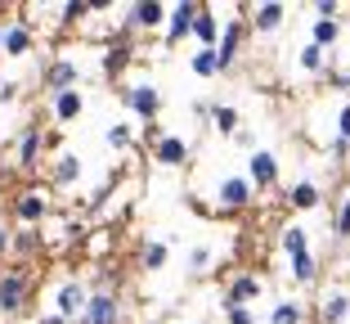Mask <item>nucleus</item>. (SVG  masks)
<instances>
[{
  "label": "nucleus",
  "mask_w": 350,
  "mask_h": 324,
  "mask_svg": "<svg viewBox=\"0 0 350 324\" xmlns=\"http://www.w3.org/2000/svg\"><path fill=\"white\" fill-rule=\"evenodd\" d=\"M332 131H337V140H346L350 145V99H341L337 113H332Z\"/></svg>",
  "instance_id": "36"
},
{
  "label": "nucleus",
  "mask_w": 350,
  "mask_h": 324,
  "mask_svg": "<svg viewBox=\"0 0 350 324\" xmlns=\"http://www.w3.org/2000/svg\"><path fill=\"white\" fill-rule=\"evenodd\" d=\"M243 41H247V18H243V10H234L225 18V32H220V45H216V68H220V73H234V68H238Z\"/></svg>",
  "instance_id": "5"
},
{
  "label": "nucleus",
  "mask_w": 350,
  "mask_h": 324,
  "mask_svg": "<svg viewBox=\"0 0 350 324\" xmlns=\"http://www.w3.org/2000/svg\"><path fill=\"white\" fill-rule=\"evenodd\" d=\"M0 203H5V180H0Z\"/></svg>",
  "instance_id": "46"
},
{
  "label": "nucleus",
  "mask_w": 350,
  "mask_h": 324,
  "mask_svg": "<svg viewBox=\"0 0 350 324\" xmlns=\"http://www.w3.org/2000/svg\"><path fill=\"white\" fill-rule=\"evenodd\" d=\"M41 153H45V126L27 122L18 131V140H14V167H18L23 176H31V171L41 167Z\"/></svg>",
  "instance_id": "9"
},
{
  "label": "nucleus",
  "mask_w": 350,
  "mask_h": 324,
  "mask_svg": "<svg viewBox=\"0 0 350 324\" xmlns=\"http://www.w3.org/2000/svg\"><path fill=\"white\" fill-rule=\"evenodd\" d=\"M18 99V82H0V104H14Z\"/></svg>",
  "instance_id": "40"
},
{
  "label": "nucleus",
  "mask_w": 350,
  "mask_h": 324,
  "mask_svg": "<svg viewBox=\"0 0 350 324\" xmlns=\"http://www.w3.org/2000/svg\"><path fill=\"white\" fill-rule=\"evenodd\" d=\"M337 41H341V23L337 18H314L310 23V45H319L323 54H332Z\"/></svg>",
  "instance_id": "25"
},
{
  "label": "nucleus",
  "mask_w": 350,
  "mask_h": 324,
  "mask_svg": "<svg viewBox=\"0 0 350 324\" xmlns=\"http://www.w3.org/2000/svg\"><path fill=\"white\" fill-rule=\"evenodd\" d=\"M252 203H256V189H252V180L243 176V171H229V176H220V185H216V212L238 216V212H247Z\"/></svg>",
  "instance_id": "3"
},
{
  "label": "nucleus",
  "mask_w": 350,
  "mask_h": 324,
  "mask_svg": "<svg viewBox=\"0 0 350 324\" xmlns=\"http://www.w3.org/2000/svg\"><path fill=\"white\" fill-rule=\"evenodd\" d=\"M41 86H45V95L81 90V63H72V59H50L41 68Z\"/></svg>",
  "instance_id": "11"
},
{
  "label": "nucleus",
  "mask_w": 350,
  "mask_h": 324,
  "mask_svg": "<svg viewBox=\"0 0 350 324\" xmlns=\"http://www.w3.org/2000/svg\"><path fill=\"white\" fill-rule=\"evenodd\" d=\"M166 10H171V5H162V0H135V5L122 10V32L126 36H135V32H162Z\"/></svg>",
  "instance_id": "6"
},
{
  "label": "nucleus",
  "mask_w": 350,
  "mask_h": 324,
  "mask_svg": "<svg viewBox=\"0 0 350 324\" xmlns=\"http://www.w3.org/2000/svg\"><path fill=\"white\" fill-rule=\"evenodd\" d=\"M211 131H220V136H238V108L234 104H211Z\"/></svg>",
  "instance_id": "31"
},
{
  "label": "nucleus",
  "mask_w": 350,
  "mask_h": 324,
  "mask_svg": "<svg viewBox=\"0 0 350 324\" xmlns=\"http://www.w3.org/2000/svg\"><path fill=\"white\" fill-rule=\"evenodd\" d=\"M328 77H332L337 90H350V68H328Z\"/></svg>",
  "instance_id": "39"
},
{
  "label": "nucleus",
  "mask_w": 350,
  "mask_h": 324,
  "mask_svg": "<svg viewBox=\"0 0 350 324\" xmlns=\"http://www.w3.org/2000/svg\"><path fill=\"white\" fill-rule=\"evenodd\" d=\"M328 153L341 162V158H350V145H346V140H337V136H332V140H328Z\"/></svg>",
  "instance_id": "41"
},
{
  "label": "nucleus",
  "mask_w": 350,
  "mask_h": 324,
  "mask_svg": "<svg viewBox=\"0 0 350 324\" xmlns=\"http://www.w3.org/2000/svg\"><path fill=\"white\" fill-rule=\"evenodd\" d=\"M220 311H225V324H256L252 306H220Z\"/></svg>",
  "instance_id": "37"
},
{
  "label": "nucleus",
  "mask_w": 350,
  "mask_h": 324,
  "mask_svg": "<svg viewBox=\"0 0 350 324\" xmlns=\"http://www.w3.org/2000/svg\"><path fill=\"white\" fill-rule=\"evenodd\" d=\"M288 279L292 284H314V279H319V257H314V252L288 257Z\"/></svg>",
  "instance_id": "26"
},
{
  "label": "nucleus",
  "mask_w": 350,
  "mask_h": 324,
  "mask_svg": "<svg viewBox=\"0 0 350 324\" xmlns=\"http://www.w3.org/2000/svg\"><path fill=\"white\" fill-rule=\"evenodd\" d=\"M148 149H153V162H157V167H171V171H175V167H185L189 158H193L189 140H185V136H175V131H162V136H157Z\"/></svg>",
  "instance_id": "14"
},
{
  "label": "nucleus",
  "mask_w": 350,
  "mask_h": 324,
  "mask_svg": "<svg viewBox=\"0 0 350 324\" xmlns=\"http://www.w3.org/2000/svg\"><path fill=\"white\" fill-rule=\"evenodd\" d=\"M283 23H288V5L283 0H260V5L247 10V32H256V36H274Z\"/></svg>",
  "instance_id": "13"
},
{
  "label": "nucleus",
  "mask_w": 350,
  "mask_h": 324,
  "mask_svg": "<svg viewBox=\"0 0 350 324\" xmlns=\"http://www.w3.org/2000/svg\"><path fill=\"white\" fill-rule=\"evenodd\" d=\"M283 199H288L292 212H314V208H323V189L314 185V180H292V185L283 189Z\"/></svg>",
  "instance_id": "18"
},
{
  "label": "nucleus",
  "mask_w": 350,
  "mask_h": 324,
  "mask_svg": "<svg viewBox=\"0 0 350 324\" xmlns=\"http://www.w3.org/2000/svg\"><path fill=\"white\" fill-rule=\"evenodd\" d=\"M297 68H301V73H306V77H319V73H328V54H323L319 50V45H301V50H297Z\"/></svg>",
  "instance_id": "28"
},
{
  "label": "nucleus",
  "mask_w": 350,
  "mask_h": 324,
  "mask_svg": "<svg viewBox=\"0 0 350 324\" xmlns=\"http://www.w3.org/2000/svg\"><path fill=\"white\" fill-rule=\"evenodd\" d=\"M36 324H68V320H63V315H54V311H45V315H41Z\"/></svg>",
  "instance_id": "44"
},
{
  "label": "nucleus",
  "mask_w": 350,
  "mask_h": 324,
  "mask_svg": "<svg viewBox=\"0 0 350 324\" xmlns=\"http://www.w3.org/2000/svg\"><path fill=\"white\" fill-rule=\"evenodd\" d=\"M10 216L18 221V230H41L45 221H50V194L45 189H23L18 199L10 203Z\"/></svg>",
  "instance_id": "4"
},
{
  "label": "nucleus",
  "mask_w": 350,
  "mask_h": 324,
  "mask_svg": "<svg viewBox=\"0 0 350 324\" xmlns=\"http://www.w3.org/2000/svg\"><path fill=\"white\" fill-rule=\"evenodd\" d=\"M269 324H306V302H301V297H283V302L269 311Z\"/></svg>",
  "instance_id": "29"
},
{
  "label": "nucleus",
  "mask_w": 350,
  "mask_h": 324,
  "mask_svg": "<svg viewBox=\"0 0 350 324\" xmlns=\"http://www.w3.org/2000/svg\"><path fill=\"white\" fill-rule=\"evenodd\" d=\"M81 113H85V95H81V90H63V95H50V117H54L59 126L77 122Z\"/></svg>",
  "instance_id": "19"
},
{
  "label": "nucleus",
  "mask_w": 350,
  "mask_h": 324,
  "mask_svg": "<svg viewBox=\"0 0 350 324\" xmlns=\"http://www.w3.org/2000/svg\"><path fill=\"white\" fill-rule=\"evenodd\" d=\"M31 302V275L27 266H10V271H0V315L5 320H18Z\"/></svg>",
  "instance_id": "2"
},
{
  "label": "nucleus",
  "mask_w": 350,
  "mask_h": 324,
  "mask_svg": "<svg viewBox=\"0 0 350 324\" xmlns=\"http://www.w3.org/2000/svg\"><path fill=\"white\" fill-rule=\"evenodd\" d=\"M54 18H59V27H72L77 18H90V5L85 0H68V5H59V10H50Z\"/></svg>",
  "instance_id": "33"
},
{
  "label": "nucleus",
  "mask_w": 350,
  "mask_h": 324,
  "mask_svg": "<svg viewBox=\"0 0 350 324\" xmlns=\"http://www.w3.org/2000/svg\"><path fill=\"white\" fill-rule=\"evenodd\" d=\"M189 73L202 77V82L220 77V68H216V50H193V54H189Z\"/></svg>",
  "instance_id": "32"
},
{
  "label": "nucleus",
  "mask_w": 350,
  "mask_h": 324,
  "mask_svg": "<svg viewBox=\"0 0 350 324\" xmlns=\"http://www.w3.org/2000/svg\"><path fill=\"white\" fill-rule=\"evenodd\" d=\"M332 234H337V239H350V189L341 194V203H337V216H332Z\"/></svg>",
  "instance_id": "35"
},
{
  "label": "nucleus",
  "mask_w": 350,
  "mask_h": 324,
  "mask_svg": "<svg viewBox=\"0 0 350 324\" xmlns=\"http://www.w3.org/2000/svg\"><path fill=\"white\" fill-rule=\"evenodd\" d=\"M234 140H238V145H243V149H247V153H252V149H256V136H252V131H238Z\"/></svg>",
  "instance_id": "43"
},
{
  "label": "nucleus",
  "mask_w": 350,
  "mask_h": 324,
  "mask_svg": "<svg viewBox=\"0 0 350 324\" xmlns=\"http://www.w3.org/2000/svg\"><path fill=\"white\" fill-rule=\"evenodd\" d=\"M278 252H283V262H288V257H301V252H310V230L301 225V221H288V225L278 230Z\"/></svg>",
  "instance_id": "22"
},
{
  "label": "nucleus",
  "mask_w": 350,
  "mask_h": 324,
  "mask_svg": "<svg viewBox=\"0 0 350 324\" xmlns=\"http://www.w3.org/2000/svg\"><path fill=\"white\" fill-rule=\"evenodd\" d=\"M243 176L252 180V189H256V194H269V189H278V180H283V167H278V153L274 149H252L247 153V171H243Z\"/></svg>",
  "instance_id": "8"
},
{
  "label": "nucleus",
  "mask_w": 350,
  "mask_h": 324,
  "mask_svg": "<svg viewBox=\"0 0 350 324\" xmlns=\"http://www.w3.org/2000/svg\"><path fill=\"white\" fill-rule=\"evenodd\" d=\"M41 248H45V234L41 230H14L10 234V257H18V262H31Z\"/></svg>",
  "instance_id": "23"
},
{
  "label": "nucleus",
  "mask_w": 350,
  "mask_h": 324,
  "mask_svg": "<svg viewBox=\"0 0 350 324\" xmlns=\"http://www.w3.org/2000/svg\"><path fill=\"white\" fill-rule=\"evenodd\" d=\"M166 262H171V243L166 239H148L144 248H139V271L144 275H157Z\"/></svg>",
  "instance_id": "24"
},
{
  "label": "nucleus",
  "mask_w": 350,
  "mask_h": 324,
  "mask_svg": "<svg viewBox=\"0 0 350 324\" xmlns=\"http://www.w3.org/2000/svg\"><path fill=\"white\" fill-rule=\"evenodd\" d=\"M122 320H126L122 293H117L108 279L90 284V302H85V311H81V320H77V324H122Z\"/></svg>",
  "instance_id": "1"
},
{
  "label": "nucleus",
  "mask_w": 350,
  "mask_h": 324,
  "mask_svg": "<svg viewBox=\"0 0 350 324\" xmlns=\"http://www.w3.org/2000/svg\"><path fill=\"white\" fill-rule=\"evenodd\" d=\"M85 302H90V284H85V279H63L59 288H54V306H50V311L63 315L68 324H77L81 311H85Z\"/></svg>",
  "instance_id": "10"
},
{
  "label": "nucleus",
  "mask_w": 350,
  "mask_h": 324,
  "mask_svg": "<svg viewBox=\"0 0 350 324\" xmlns=\"http://www.w3.org/2000/svg\"><path fill=\"white\" fill-rule=\"evenodd\" d=\"M77 180H81V158L63 149V153L54 158V167H50V185L54 189H72Z\"/></svg>",
  "instance_id": "21"
},
{
  "label": "nucleus",
  "mask_w": 350,
  "mask_h": 324,
  "mask_svg": "<svg viewBox=\"0 0 350 324\" xmlns=\"http://www.w3.org/2000/svg\"><path fill=\"white\" fill-rule=\"evenodd\" d=\"M198 0H180V5H171L166 10V27H162V41L166 45H180V41H189L193 36V18H198Z\"/></svg>",
  "instance_id": "12"
},
{
  "label": "nucleus",
  "mask_w": 350,
  "mask_h": 324,
  "mask_svg": "<svg viewBox=\"0 0 350 324\" xmlns=\"http://www.w3.org/2000/svg\"><path fill=\"white\" fill-rule=\"evenodd\" d=\"M10 221H0V262H5V257H10Z\"/></svg>",
  "instance_id": "42"
},
{
  "label": "nucleus",
  "mask_w": 350,
  "mask_h": 324,
  "mask_svg": "<svg viewBox=\"0 0 350 324\" xmlns=\"http://www.w3.org/2000/svg\"><path fill=\"white\" fill-rule=\"evenodd\" d=\"M0 59H5V23H0Z\"/></svg>",
  "instance_id": "45"
},
{
  "label": "nucleus",
  "mask_w": 350,
  "mask_h": 324,
  "mask_svg": "<svg viewBox=\"0 0 350 324\" xmlns=\"http://www.w3.org/2000/svg\"><path fill=\"white\" fill-rule=\"evenodd\" d=\"M131 54H135V45H131V36L122 32V41H113V45H108V54H103V73L117 77L126 63H131Z\"/></svg>",
  "instance_id": "27"
},
{
  "label": "nucleus",
  "mask_w": 350,
  "mask_h": 324,
  "mask_svg": "<svg viewBox=\"0 0 350 324\" xmlns=\"http://www.w3.org/2000/svg\"><path fill=\"white\" fill-rule=\"evenodd\" d=\"M103 140H108V149H113V153H131V149H135V131H131V122H113L108 131H103Z\"/></svg>",
  "instance_id": "30"
},
{
  "label": "nucleus",
  "mask_w": 350,
  "mask_h": 324,
  "mask_svg": "<svg viewBox=\"0 0 350 324\" xmlns=\"http://www.w3.org/2000/svg\"><path fill=\"white\" fill-rule=\"evenodd\" d=\"M350 320V293L346 288H328L319 297V324H346Z\"/></svg>",
  "instance_id": "20"
},
{
  "label": "nucleus",
  "mask_w": 350,
  "mask_h": 324,
  "mask_svg": "<svg viewBox=\"0 0 350 324\" xmlns=\"http://www.w3.org/2000/svg\"><path fill=\"white\" fill-rule=\"evenodd\" d=\"M337 14H341L337 0H319V5H314V18H337Z\"/></svg>",
  "instance_id": "38"
},
{
  "label": "nucleus",
  "mask_w": 350,
  "mask_h": 324,
  "mask_svg": "<svg viewBox=\"0 0 350 324\" xmlns=\"http://www.w3.org/2000/svg\"><path fill=\"white\" fill-rule=\"evenodd\" d=\"M31 45H36V32L27 18H10L5 23V59H27Z\"/></svg>",
  "instance_id": "16"
},
{
  "label": "nucleus",
  "mask_w": 350,
  "mask_h": 324,
  "mask_svg": "<svg viewBox=\"0 0 350 324\" xmlns=\"http://www.w3.org/2000/svg\"><path fill=\"white\" fill-rule=\"evenodd\" d=\"M122 104L131 108V117H139L144 126H157V117H162V90H157L153 82H135L122 90Z\"/></svg>",
  "instance_id": "7"
},
{
  "label": "nucleus",
  "mask_w": 350,
  "mask_h": 324,
  "mask_svg": "<svg viewBox=\"0 0 350 324\" xmlns=\"http://www.w3.org/2000/svg\"><path fill=\"white\" fill-rule=\"evenodd\" d=\"M211 262H216V252L206 248V243L189 248V275H206V271H211Z\"/></svg>",
  "instance_id": "34"
},
{
  "label": "nucleus",
  "mask_w": 350,
  "mask_h": 324,
  "mask_svg": "<svg viewBox=\"0 0 350 324\" xmlns=\"http://www.w3.org/2000/svg\"><path fill=\"white\" fill-rule=\"evenodd\" d=\"M220 32H225V23L216 18V10H211V5H202V10H198V18H193V41H198V50H216V45H220Z\"/></svg>",
  "instance_id": "17"
},
{
  "label": "nucleus",
  "mask_w": 350,
  "mask_h": 324,
  "mask_svg": "<svg viewBox=\"0 0 350 324\" xmlns=\"http://www.w3.org/2000/svg\"><path fill=\"white\" fill-rule=\"evenodd\" d=\"M260 293H265V279H260L256 271H238L234 279H229L220 306H252V302H260Z\"/></svg>",
  "instance_id": "15"
}]
</instances>
